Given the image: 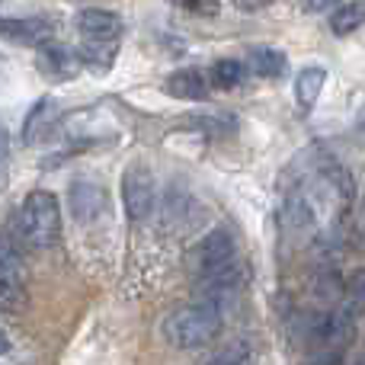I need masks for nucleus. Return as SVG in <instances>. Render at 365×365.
<instances>
[{
    "mask_svg": "<svg viewBox=\"0 0 365 365\" xmlns=\"http://www.w3.org/2000/svg\"><path fill=\"white\" fill-rule=\"evenodd\" d=\"M365 23V4H340L330 13V32L334 36H353L356 29Z\"/></svg>",
    "mask_w": 365,
    "mask_h": 365,
    "instance_id": "nucleus-16",
    "label": "nucleus"
},
{
    "mask_svg": "<svg viewBox=\"0 0 365 365\" xmlns=\"http://www.w3.org/2000/svg\"><path fill=\"white\" fill-rule=\"evenodd\" d=\"M302 10L304 13H324V10H330V4H304Z\"/></svg>",
    "mask_w": 365,
    "mask_h": 365,
    "instance_id": "nucleus-21",
    "label": "nucleus"
},
{
    "mask_svg": "<svg viewBox=\"0 0 365 365\" xmlns=\"http://www.w3.org/2000/svg\"><path fill=\"white\" fill-rule=\"evenodd\" d=\"M225 327V311L215 304L195 302V304H182V308L170 311L160 324L164 340L177 349H202L215 340Z\"/></svg>",
    "mask_w": 365,
    "mask_h": 365,
    "instance_id": "nucleus-2",
    "label": "nucleus"
},
{
    "mask_svg": "<svg viewBox=\"0 0 365 365\" xmlns=\"http://www.w3.org/2000/svg\"><path fill=\"white\" fill-rule=\"evenodd\" d=\"M189 13H218L221 4H186Z\"/></svg>",
    "mask_w": 365,
    "mask_h": 365,
    "instance_id": "nucleus-20",
    "label": "nucleus"
},
{
    "mask_svg": "<svg viewBox=\"0 0 365 365\" xmlns=\"http://www.w3.org/2000/svg\"><path fill=\"white\" fill-rule=\"evenodd\" d=\"M77 32L81 42H96V45H119L122 36V16L106 6H83L77 13Z\"/></svg>",
    "mask_w": 365,
    "mask_h": 365,
    "instance_id": "nucleus-8",
    "label": "nucleus"
},
{
    "mask_svg": "<svg viewBox=\"0 0 365 365\" xmlns=\"http://www.w3.org/2000/svg\"><path fill=\"white\" fill-rule=\"evenodd\" d=\"M164 90L173 96V100L199 103V100H205V96H208V90H212V81H208V71L182 68V71H173V74L167 77Z\"/></svg>",
    "mask_w": 365,
    "mask_h": 365,
    "instance_id": "nucleus-10",
    "label": "nucleus"
},
{
    "mask_svg": "<svg viewBox=\"0 0 365 365\" xmlns=\"http://www.w3.org/2000/svg\"><path fill=\"white\" fill-rule=\"evenodd\" d=\"M122 205H125V215L135 225L148 221L158 208V182H154V170L145 160L128 164L122 173Z\"/></svg>",
    "mask_w": 365,
    "mask_h": 365,
    "instance_id": "nucleus-3",
    "label": "nucleus"
},
{
    "mask_svg": "<svg viewBox=\"0 0 365 365\" xmlns=\"http://www.w3.org/2000/svg\"><path fill=\"white\" fill-rule=\"evenodd\" d=\"M16 240L26 250H51L64 234V218H61V202L48 189H32L26 192L23 205L16 212Z\"/></svg>",
    "mask_w": 365,
    "mask_h": 365,
    "instance_id": "nucleus-1",
    "label": "nucleus"
},
{
    "mask_svg": "<svg viewBox=\"0 0 365 365\" xmlns=\"http://www.w3.org/2000/svg\"><path fill=\"white\" fill-rule=\"evenodd\" d=\"M77 51H81V61L87 71H93V74H106L109 68H113L115 55H119V45H96V42H81L77 45Z\"/></svg>",
    "mask_w": 365,
    "mask_h": 365,
    "instance_id": "nucleus-15",
    "label": "nucleus"
},
{
    "mask_svg": "<svg viewBox=\"0 0 365 365\" xmlns=\"http://www.w3.org/2000/svg\"><path fill=\"white\" fill-rule=\"evenodd\" d=\"M324 83H327V71H324L321 64H308V68L298 71L295 103H298L302 113H311V109H314V103L321 100V93H324Z\"/></svg>",
    "mask_w": 365,
    "mask_h": 365,
    "instance_id": "nucleus-12",
    "label": "nucleus"
},
{
    "mask_svg": "<svg viewBox=\"0 0 365 365\" xmlns=\"http://www.w3.org/2000/svg\"><path fill=\"white\" fill-rule=\"evenodd\" d=\"M362 365H365V362H362Z\"/></svg>",
    "mask_w": 365,
    "mask_h": 365,
    "instance_id": "nucleus-24",
    "label": "nucleus"
},
{
    "mask_svg": "<svg viewBox=\"0 0 365 365\" xmlns=\"http://www.w3.org/2000/svg\"><path fill=\"white\" fill-rule=\"evenodd\" d=\"M68 208L81 225H96V221L106 218V212H109L106 186L93 182V180H74L68 189Z\"/></svg>",
    "mask_w": 365,
    "mask_h": 365,
    "instance_id": "nucleus-6",
    "label": "nucleus"
},
{
    "mask_svg": "<svg viewBox=\"0 0 365 365\" xmlns=\"http://www.w3.org/2000/svg\"><path fill=\"white\" fill-rule=\"evenodd\" d=\"M51 32L55 26L45 16H0V38L32 45L36 51L51 42Z\"/></svg>",
    "mask_w": 365,
    "mask_h": 365,
    "instance_id": "nucleus-9",
    "label": "nucleus"
},
{
    "mask_svg": "<svg viewBox=\"0 0 365 365\" xmlns=\"http://www.w3.org/2000/svg\"><path fill=\"white\" fill-rule=\"evenodd\" d=\"M253 346L247 340H234V343H227L221 353H215L212 356V362L208 365H253Z\"/></svg>",
    "mask_w": 365,
    "mask_h": 365,
    "instance_id": "nucleus-17",
    "label": "nucleus"
},
{
    "mask_svg": "<svg viewBox=\"0 0 365 365\" xmlns=\"http://www.w3.org/2000/svg\"><path fill=\"white\" fill-rule=\"evenodd\" d=\"M244 77H247V64L237 61V58H221V61H215L212 68H208V81H212V87H218V90L240 87Z\"/></svg>",
    "mask_w": 365,
    "mask_h": 365,
    "instance_id": "nucleus-14",
    "label": "nucleus"
},
{
    "mask_svg": "<svg viewBox=\"0 0 365 365\" xmlns=\"http://www.w3.org/2000/svg\"><path fill=\"white\" fill-rule=\"evenodd\" d=\"M6 182H10V135L0 125V192L6 189Z\"/></svg>",
    "mask_w": 365,
    "mask_h": 365,
    "instance_id": "nucleus-19",
    "label": "nucleus"
},
{
    "mask_svg": "<svg viewBox=\"0 0 365 365\" xmlns=\"http://www.w3.org/2000/svg\"><path fill=\"white\" fill-rule=\"evenodd\" d=\"M58 106L51 96H42V100H36V106L26 113L23 119V145H32V141L38 138V132H45V128L51 125V119H55Z\"/></svg>",
    "mask_w": 365,
    "mask_h": 365,
    "instance_id": "nucleus-13",
    "label": "nucleus"
},
{
    "mask_svg": "<svg viewBox=\"0 0 365 365\" xmlns=\"http://www.w3.org/2000/svg\"><path fill=\"white\" fill-rule=\"evenodd\" d=\"M343 289H346L349 302L362 308V304H365V266H362V269H356V272H349V279L343 282Z\"/></svg>",
    "mask_w": 365,
    "mask_h": 365,
    "instance_id": "nucleus-18",
    "label": "nucleus"
},
{
    "mask_svg": "<svg viewBox=\"0 0 365 365\" xmlns=\"http://www.w3.org/2000/svg\"><path fill=\"white\" fill-rule=\"evenodd\" d=\"M247 68H250L253 74L266 77V81H279V77H285V71H289V58H285L282 48L253 45V48L247 51Z\"/></svg>",
    "mask_w": 365,
    "mask_h": 365,
    "instance_id": "nucleus-11",
    "label": "nucleus"
},
{
    "mask_svg": "<svg viewBox=\"0 0 365 365\" xmlns=\"http://www.w3.org/2000/svg\"><path fill=\"white\" fill-rule=\"evenodd\" d=\"M10 353V336H6V330H0V356Z\"/></svg>",
    "mask_w": 365,
    "mask_h": 365,
    "instance_id": "nucleus-22",
    "label": "nucleus"
},
{
    "mask_svg": "<svg viewBox=\"0 0 365 365\" xmlns=\"http://www.w3.org/2000/svg\"><path fill=\"white\" fill-rule=\"evenodd\" d=\"M26 304V263L13 234H0V311Z\"/></svg>",
    "mask_w": 365,
    "mask_h": 365,
    "instance_id": "nucleus-4",
    "label": "nucleus"
},
{
    "mask_svg": "<svg viewBox=\"0 0 365 365\" xmlns=\"http://www.w3.org/2000/svg\"><path fill=\"white\" fill-rule=\"evenodd\" d=\"M36 68H38V74L48 77L51 83H68V81H74V77H81L83 61H81V51L77 48L48 42L36 51Z\"/></svg>",
    "mask_w": 365,
    "mask_h": 365,
    "instance_id": "nucleus-7",
    "label": "nucleus"
},
{
    "mask_svg": "<svg viewBox=\"0 0 365 365\" xmlns=\"http://www.w3.org/2000/svg\"><path fill=\"white\" fill-rule=\"evenodd\" d=\"M189 263H192V272L195 279L199 276H212V272H221V269H231V266H237V244H234L231 231L227 227H215V231H208L205 237L199 240V244L192 247V257H189Z\"/></svg>",
    "mask_w": 365,
    "mask_h": 365,
    "instance_id": "nucleus-5",
    "label": "nucleus"
},
{
    "mask_svg": "<svg viewBox=\"0 0 365 365\" xmlns=\"http://www.w3.org/2000/svg\"><path fill=\"white\" fill-rule=\"evenodd\" d=\"M362 231H365V221H362Z\"/></svg>",
    "mask_w": 365,
    "mask_h": 365,
    "instance_id": "nucleus-23",
    "label": "nucleus"
}]
</instances>
